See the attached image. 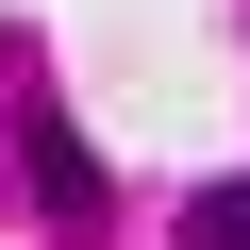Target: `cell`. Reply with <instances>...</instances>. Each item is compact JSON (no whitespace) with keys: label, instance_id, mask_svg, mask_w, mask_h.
Returning <instances> with one entry per match:
<instances>
[{"label":"cell","instance_id":"cell-1","mask_svg":"<svg viewBox=\"0 0 250 250\" xmlns=\"http://www.w3.org/2000/svg\"><path fill=\"white\" fill-rule=\"evenodd\" d=\"M34 200L50 217H100V150L67 134V117H34Z\"/></svg>","mask_w":250,"mask_h":250},{"label":"cell","instance_id":"cell-2","mask_svg":"<svg viewBox=\"0 0 250 250\" xmlns=\"http://www.w3.org/2000/svg\"><path fill=\"white\" fill-rule=\"evenodd\" d=\"M184 250H250V184H200L184 200Z\"/></svg>","mask_w":250,"mask_h":250}]
</instances>
